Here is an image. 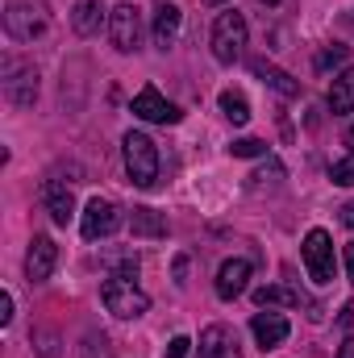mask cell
I'll return each mask as SVG.
<instances>
[{
  "mask_svg": "<svg viewBox=\"0 0 354 358\" xmlns=\"http://www.w3.org/2000/svg\"><path fill=\"white\" fill-rule=\"evenodd\" d=\"M100 300H104V308H108L117 321H138V317L150 308V296H146L134 279H121V275H108V279H104Z\"/></svg>",
  "mask_w": 354,
  "mask_h": 358,
  "instance_id": "6da1fadb",
  "label": "cell"
},
{
  "mask_svg": "<svg viewBox=\"0 0 354 358\" xmlns=\"http://www.w3.org/2000/svg\"><path fill=\"white\" fill-rule=\"evenodd\" d=\"M8 321H13V296L4 292L0 296V325H8Z\"/></svg>",
  "mask_w": 354,
  "mask_h": 358,
  "instance_id": "4316f807",
  "label": "cell"
},
{
  "mask_svg": "<svg viewBox=\"0 0 354 358\" xmlns=\"http://www.w3.org/2000/svg\"><path fill=\"white\" fill-rule=\"evenodd\" d=\"M263 4H283V0H263Z\"/></svg>",
  "mask_w": 354,
  "mask_h": 358,
  "instance_id": "e575fe53",
  "label": "cell"
},
{
  "mask_svg": "<svg viewBox=\"0 0 354 358\" xmlns=\"http://www.w3.org/2000/svg\"><path fill=\"white\" fill-rule=\"evenodd\" d=\"M121 229V208L113 204V200H88V208H84V217H80V234L96 242V238H108V234H117Z\"/></svg>",
  "mask_w": 354,
  "mask_h": 358,
  "instance_id": "8992f818",
  "label": "cell"
},
{
  "mask_svg": "<svg viewBox=\"0 0 354 358\" xmlns=\"http://www.w3.org/2000/svg\"><path fill=\"white\" fill-rule=\"evenodd\" d=\"M250 334H255L259 350H275V346H283V342H288L292 325H288V317H283V313H255Z\"/></svg>",
  "mask_w": 354,
  "mask_h": 358,
  "instance_id": "8fae6325",
  "label": "cell"
},
{
  "mask_svg": "<svg viewBox=\"0 0 354 358\" xmlns=\"http://www.w3.org/2000/svg\"><path fill=\"white\" fill-rule=\"evenodd\" d=\"M129 229H134V238H167V221L155 208H134L129 213Z\"/></svg>",
  "mask_w": 354,
  "mask_h": 358,
  "instance_id": "ac0fdd59",
  "label": "cell"
},
{
  "mask_svg": "<svg viewBox=\"0 0 354 358\" xmlns=\"http://www.w3.org/2000/svg\"><path fill=\"white\" fill-rule=\"evenodd\" d=\"M200 355L204 358H242V342L229 325H208L200 334Z\"/></svg>",
  "mask_w": 354,
  "mask_h": 358,
  "instance_id": "7c38bea8",
  "label": "cell"
},
{
  "mask_svg": "<svg viewBox=\"0 0 354 358\" xmlns=\"http://www.w3.org/2000/svg\"><path fill=\"white\" fill-rule=\"evenodd\" d=\"M134 113H138L142 121H155V125H176L179 121V108L176 104H167L163 92L155 88V84H146V88L134 96Z\"/></svg>",
  "mask_w": 354,
  "mask_h": 358,
  "instance_id": "9c48e42d",
  "label": "cell"
},
{
  "mask_svg": "<svg viewBox=\"0 0 354 358\" xmlns=\"http://www.w3.org/2000/svg\"><path fill=\"white\" fill-rule=\"evenodd\" d=\"M300 255H304V271H309V279H313L317 287L334 283L338 259H334V238H330L325 229H309V234H304V246H300Z\"/></svg>",
  "mask_w": 354,
  "mask_h": 358,
  "instance_id": "5b68a950",
  "label": "cell"
},
{
  "mask_svg": "<svg viewBox=\"0 0 354 358\" xmlns=\"http://www.w3.org/2000/svg\"><path fill=\"white\" fill-rule=\"evenodd\" d=\"M108 38H113V46H117L121 55L138 50V42H142V17H138L134 4H117V8L108 13Z\"/></svg>",
  "mask_w": 354,
  "mask_h": 358,
  "instance_id": "52a82bcc",
  "label": "cell"
},
{
  "mask_svg": "<svg viewBox=\"0 0 354 358\" xmlns=\"http://www.w3.org/2000/svg\"><path fill=\"white\" fill-rule=\"evenodd\" d=\"M100 21H104V4L100 0H76V13H71V29L80 34V38H88L100 29Z\"/></svg>",
  "mask_w": 354,
  "mask_h": 358,
  "instance_id": "e0dca14e",
  "label": "cell"
},
{
  "mask_svg": "<svg viewBox=\"0 0 354 358\" xmlns=\"http://www.w3.org/2000/svg\"><path fill=\"white\" fill-rule=\"evenodd\" d=\"M221 113H225L234 125H246V121H250V104H246L242 92H221Z\"/></svg>",
  "mask_w": 354,
  "mask_h": 358,
  "instance_id": "ffe728a7",
  "label": "cell"
},
{
  "mask_svg": "<svg viewBox=\"0 0 354 358\" xmlns=\"http://www.w3.org/2000/svg\"><path fill=\"white\" fill-rule=\"evenodd\" d=\"M346 142H351V146H354V125H351V134H346Z\"/></svg>",
  "mask_w": 354,
  "mask_h": 358,
  "instance_id": "d6a6232c",
  "label": "cell"
},
{
  "mask_svg": "<svg viewBox=\"0 0 354 358\" xmlns=\"http://www.w3.org/2000/svg\"><path fill=\"white\" fill-rule=\"evenodd\" d=\"M330 108L334 113H354V67H346L342 76H334V84H330Z\"/></svg>",
  "mask_w": 354,
  "mask_h": 358,
  "instance_id": "d6986e66",
  "label": "cell"
},
{
  "mask_svg": "<svg viewBox=\"0 0 354 358\" xmlns=\"http://www.w3.org/2000/svg\"><path fill=\"white\" fill-rule=\"evenodd\" d=\"M121 146H125V171H129V179L138 187H155V179H159V150H155V142L146 134L129 129L121 138Z\"/></svg>",
  "mask_w": 354,
  "mask_h": 358,
  "instance_id": "3957f363",
  "label": "cell"
},
{
  "mask_svg": "<svg viewBox=\"0 0 354 358\" xmlns=\"http://www.w3.org/2000/svg\"><path fill=\"white\" fill-rule=\"evenodd\" d=\"M246 279H250V263H246V259L221 263V271H217V296H221V300H238V296L246 292Z\"/></svg>",
  "mask_w": 354,
  "mask_h": 358,
  "instance_id": "5bb4252c",
  "label": "cell"
},
{
  "mask_svg": "<svg viewBox=\"0 0 354 358\" xmlns=\"http://www.w3.org/2000/svg\"><path fill=\"white\" fill-rule=\"evenodd\" d=\"M55 263H59V246H55L46 234H38V238L29 242V255H25V275H29V283H42V279H50Z\"/></svg>",
  "mask_w": 354,
  "mask_h": 358,
  "instance_id": "30bf717a",
  "label": "cell"
},
{
  "mask_svg": "<svg viewBox=\"0 0 354 358\" xmlns=\"http://www.w3.org/2000/svg\"><path fill=\"white\" fill-rule=\"evenodd\" d=\"M46 25H50V13L42 0H13L4 8V34L13 42H34L46 34Z\"/></svg>",
  "mask_w": 354,
  "mask_h": 358,
  "instance_id": "7a4b0ae2",
  "label": "cell"
},
{
  "mask_svg": "<svg viewBox=\"0 0 354 358\" xmlns=\"http://www.w3.org/2000/svg\"><path fill=\"white\" fill-rule=\"evenodd\" d=\"M187 350H192V342H187V338H171V346L163 350V358H187Z\"/></svg>",
  "mask_w": 354,
  "mask_h": 358,
  "instance_id": "484cf974",
  "label": "cell"
},
{
  "mask_svg": "<svg viewBox=\"0 0 354 358\" xmlns=\"http://www.w3.org/2000/svg\"><path fill=\"white\" fill-rule=\"evenodd\" d=\"M346 275H351V283H354V242L346 246Z\"/></svg>",
  "mask_w": 354,
  "mask_h": 358,
  "instance_id": "4dcf8cb0",
  "label": "cell"
},
{
  "mask_svg": "<svg viewBox=\"0 0 354 358\" xmlns=\"http://www.w3.org/2000/svg\"><path fill=\"white\" fill-rule=\"evenodd\" d=\"M346 55H351L346 46H330V50H321V55H317V67H321V71H330V67L346 63Z\"/></svg>",
  "mask_w": 354,
  "mask_h": 358,
  "instance_id": "d4e9b609",
  "label": "cell"
},
{
  "mask_svg": "<svg viewBox=\"0 0 354 358\" xmlns=\"http://www.w3.org/2000/svg\"><path fill=\"white\" fill-rule=\"evenodd\" d=\"M229 155L234 159H259V155H267V142H259V138H238L229 146Z\"/></svg>",
  "mask_w": 354,
  "mask_h": 358,
  "instance_id": "7402d4cb",
  "label": "cell"
},
{
  "mask_svg": "<svg viewBox=\"0 0 354 358\" xmlns=\"http://www.w3.org/2000/svg\"><path fill=\"white\" fill-rule=\"evenodd\" d=\"M342 225H351V229H354V200H351V204H342Z\"/></svg>",
  "mask_w": 354,
  "mask_h": 358,
  "instance_id": "f1b7e54d",
  "label": "cell"
},
{
  "mask_svg": "<svg viewBox=\"0 0 354 358\" xmlns=\"http://www.w3.org/2000/svg\"><path fill=\"white\" fill-rule=\"evenodd\" d=\"M255 300H259L263 308H271V304L296 308V304H300V292H292V287H259V292H255Z\"/></svg>",
  "mask_w": 354,
  "mask_h": 358,
  "instance_id": "44dd1931",
  "label": "cell"
},
{
  "mask_svg": "<svg viewBox=\"0 0 354 358\" xmlns=\"http://www.w3.org/2000/svg\"><path fill=\"white\" fill-rule=\"evenodd\" d=\"M108 263H113V275L138 279V255H117V259H108Z\"/></svg>",
  "mask_w": 354,
  "mask_h": 358,
  "instance_id": "cb8c5ba5",
  "label": "cell"
},
{
  "mask_svg": "<svg viewBox=\"0 0 354 358\" xmlns=\"http://www.w3.org/2000/svg\"><path fill=\"white\" fill-rule=\"evenodd\" d=\"M179 25H183V13H179V4H171V0L155 4V42H159L163 50H167V46H176Z\"/></svg>",
  "mask_w": 354,
  "mask_h": 358,
  "instance_id": "9a60e30c",
  "label": "cell"
},
{
  "mask_svg": "<svg viewBox=\"0 0 354 358\" xmlns=\"http://www.w3.org/2000/svg\"><path fill=\"white\" fill-rule=\"evenodd\" d=\"M330 179H334L338 187H351V183H354V155H346V159H338V163L330 167Z\"/></svg>",
  "mask_w": 354,
  "mask_h": 358,
  "instance_id": "603a6c76",
  "label": "cell"
},
{
  "mask_svg": "<svg viewBox=\"0 0 354 358\" xmlns=\"http://www.w3.org/2000/svg\"><path fill=\"white\" fill-rule=\"evenodd\" d=\"M246 17L238 13V8H229V13H221L217 17V25H213V59L217 63H238L242 59V50H246Z\"/></svg>",
  "mask_w": 354,
  "mask_h": 358,
  "instance_id": "277c9868",
  "label": "cell"
},
{
  "mask_svg": "<svg viewBox=\"0 0 354 358\" xmlns=\"http://www.w3.org/2000/svg\"><path fill=\"white\" fill-rule=\"evenodd\" d=\"M4 96H8V104H17V108H29L34 100H38V71L29 67V63H4Z\"/></svg>",
  "mask_w": 354,
  "mask_h": 358,
  "instance_id": "ba28073f",
  "label": "cell"
},
{
  "mask_svg": "<svg viewBox=\"0 0 354 358\" xmlns=\"http://www.w3.org/2000/svg\"><path fill=\"white\" fill-rule=\"evenodd\" d=\"M250 67H255V76H259L263 84H271V88L279 92V96H288V100H292V96H300V84H296L288 71H279L275 63H267V59H255Z\"/></svg>",
  "mask_w": 354,
  "mask_h": 358,
  "instance_id": "2e32d148",
  "label": "cell"
},
{
  "mask_svg": "<svg viewBox=\"0 0 354 358\" xmlns=\"http://www.w3.org/2000/svg\"><path fill=\"white\" fill-rule=\"evenodd\" d=\"M338 325H342V329H354V300L346 304V308H342V317H338Z\"/></svg>",
  "mask_w": 354,
  "mask_h": 358,
  "instance_id": "83f0119b",
  "label": "cell"
},
{
  "mask_svg": "<svg viewBox=\"0 0 354 358\" xmlns=\"http://www.w3.org/2000/svg\"><path fill=\"white\" fill-rule=\"evenodd\" d=\"M338 358H354V334L342 342V350H338Z\"/></svg>",
  "mask_w": 354,
  "mask_h": 358,
  "instance_id": "f546056e",
  "label": "cell"
},
{
  "mask_svg": "<svg viewBox=\"0 0 354 358\" xmlns=\"http://www.w3.org/2000/svg\"><path fill=\"white\" fill-rule=\"evenodd\" d=\"M183 271H187V259L179 255V259H176V279H179V283H183Z\"/></svg>",
  "mask_w": 354,
  "mask_h": 358,
  "instance_id": "1f68e13d",
  "label": "cell"
},
{
  "mask_svg": "<svg viewBox=\"0 0 354 358\" xmlns=\"http://www.w3.org/2000/svg\"><path fill=\"white\" fill-rule=\"evenodd\" d=\"M204 4H225V0H204Z\"/></svg>",
  "mask_w": 354,
  "mask_h": 358,
  "instance_id": "836d02e7",
  "label": "cell"
},
{
  "mask_svg": "<svg viewBox=\"0 0 354 358\" xmlns=\"http://www.w3.org/2000/svg\"><path fill=\"white\" fill-rule=\"evenodd\" d=\"M42 204H46V213H50L55 225H67V221L76 217V196H71V187L59 183V179H46V183H42Z\"/></svg>",
  "mask_w": 354,
  "mask_h": 358,
  "instance_id": "4fadbf2b",
  "label": "cell"
}]
</instances>
